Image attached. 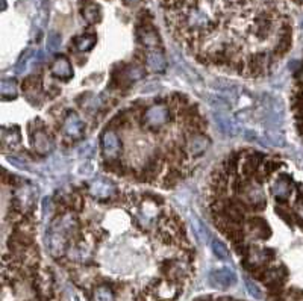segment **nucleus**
<instances>
[{"label": "nucleus", "instance_id": "b1692460", "mask_svg": "<svg viewBox=\"0 0 303 301\" xmlns=\"http://www.w3.org/2000/svg\"><path fill=\"white\" fill-rule=\"evenodd\" d=\"M194 232H196V234L200 239H203L206 236V229H205V226L200 223V220H197V218H194Z\"/></svg>", "mask_w": 303, "mask_h": 301}, {"label": "nucleus", "instance_id": "4be33fe9", "mask_svg": "<svg viewBox=\"0 0 303 301\" xmlns=\"http://www.w3.org/2000/svg\"><path fill=\"white\" fill-rule=\"evenodd\" d=\"M61 46V35L58 32H50L47 36V49L50 52H55Z\"/></svg>", "mask_w": 303, "mask_h": 301}, {"label": "nucleus", "instance_id": "f257e3e1", "mask_svg": "<svg viewBox=\"0 0 303 301\" xmlns=\"http://www.w3.org/2000/svg\"><path fill=\"white\" fill-rule=\"evenodd\" d=\"M239 199L244 204L255 210H262L267 206V197L259 182L256 180H243L236 182Z\"/></svg>", "mask_w": 303, "mask_h": 301}, {"label": "nucleus", "instance_id": "393cba45", "mask_svg": "<svg viewBox=\"0 0 303 301\" xmlns=\"http://www.w3.org/2000/svg\"><path fill=\"white\" fill-rule=\"evenodd\" d=\"M296 212H297V215L302 218V221H303V203H300V204L297 206V210H296Z\"/></svg>", "mask_w": 303, "mask_h": 301}, {"label": "nucleus", "instance_id": "5701e85b", "mask_svg": "<svg viewBox=\"0 0 303 301\" xmlns=\"http://www.w3.org/2000/svg\"><path fill=\"white\" fill-rule=\"evenodd\" d=\"M244 283H246V288H247V291H249V294L253 297V298H256V300H261L262 298V292H261V289L250 280V278H246L244 280Z\"/></svg>", "mask_w": 303, "mask_h": 301}, {"label": "nucleus", "instance_id": "a211bd4d", "mask_svg": "<svg viewBox=\"0 0 303 301\" xmlns=\"http://www.w3.org/2000/svg\"><path fill=\"white\" fill-rule=\"evenodd\" d=\"M17 97V83L14 80H3L2 82V99L11 100Z\"/></svg>", "mask_w": 303, "mask_h": 301}, {"label": "nucleus", "instance_id": "1a4fd4ad", "mask_svg": "<svg viewBox=\"0 0 303 301\" xmlns=\"http://www.w3.org/2000/svg\"><path fill=\"white\" fill-rule=\"evenodd\" d=\"M291 191H293V182L287 176H282L271 183V194L274 196L276 200L287 201L291 196Z\"/></svg>", "mask_w": 303, "mask_h": 301}, {"label": "nucleus", "instance_id": "f03ea898", "mask_svg": "<svg viewBox=\"0 0 303 301\" xmlns=\"http://www.w3.org/2000/svg\"><path fill=\"white\" fill-rule=\"evenodd\" d=\"M171 121V111L167 104H152L141 114V124L150 131H161Z\"/></svg>", "mask_w": 303, "mask_h": 301}, {"label": "nucleus", "instance_id": "0eeeda50", "mask_svg": "<svg viewBox=\"0 0 303 301\" xmlns=\"http://www.w3.org/2000/svg\"><path fill=\"white\" fill-rule=\"evenodd\" d=\"M246 230H247V234L253 239H267L271 234L269 224L261 217H253L252 220H249Z\"/></svg>", "mask_w": 303, "mask_h": 301}, {"label": "nucleus", "instance_id": "412c9836", "mask_svg": "<svg viewBox=\"0 0 303 301\" xmlns=\"http://www.w3.org/2000/svg\"><path fill=\"white\" fill-rule=\"evenodd\" d=\"M94 301H115L114 300V294L108 286H99L94 291Z\"/></svg>", "mask_w": 303, "mask_h": 301}, {"label": "nucleus", "instance_id": "2eb2a0df", "mask_svg": "<svg viewBox=\"0 0 303 301\" xmlns=\"http://www.w3.org/2000/svg\"><path fill=\"white\" fill-rule=\"evenodd\" d=\"M146 74L144 68L139 67V66H132V67H128L123 70L122 76H123V80L122 82H128V83H132V82H136L139 79H143Z\"/></svg>", "mask_w": 303, "mask_h": 301}, {"label": "nucleus", "instance_id": "4468645a", "mask_svg": "<svg viewBox=\"0 0 303 301\" xmlns=\"http://www.w3.org/2000/svg\"><path fill=\"white\" fill-rule=\"evenodd\" d=\"M215 121H217V124H218V127H220V132H223V134L226 135H231V136H234V135L238 134V127H236V124L229 118V117H226V115H221V114H217V117H215Z\"/></svg>", "mask_w": 303, "mask_h": 301}, {"label": "nucleus", "instance_id": "ddd939ff", "mask_svg": "<svg viewBox=\"0 0 303 301\" xmlns=\"http://www.w3.org/2000/svg\"><path fill=\"white\" fill-rule=\"evenodd\" d=\"M139 41L143 42V46L147 50H155L159 47V36L155 32V29L152 28H144L139 32Z\"/></svg>", "mask_w": 303, "mask_h": 301}, {"label": "nucleus", "instance_id": "9b49d317", "mask_svg": "<svg viewBox=\"0 0 303 301\" xmlns=\"http://www.w3.org/2000/svg\"><path fill=\"white\" fill-rule=\"evenodd\" d=\"M146 67L152 71H164L167 67V61L163 55L161 50L155 49V50H147L146 53Z\"/></svg>", "mask_w": 303, "mask_h": 301}, {"label": "nucleus", "instance_id": "9d476101", "mask_svg": "<svg viewBox=\"0 0 303 301\" xmlns=\"http://www.w3.org/2000/svg\"><path fill=\"white\" fill-rule=\"evenodd\" d=\"M50 71L56 79H61V80H68L73 77V67L70 64V61L64 56H59L55 59V62L50 67Z\"/></svg>", "mask_w": 303, "mask_h": 301}, {"label": "nucleus", "instance_id": "dca6fc26", "mask_svg": "<svg viewBox=\"0 0 303 301\" xmlns=\"http://www.w3.org/2000/svg\"><path fill=\"white\" fill-rule=\"evenodd\" d=\"M96 44V36L94 35H84L74 39V47L79 52H88L94 47Z\"/></svg>", "mask_w": 303, "mask_h": 301}, {"label": "nucleus", "instance_id": "a878e982", "mask_svg": "<svg viewBox=\"0 0 303 301\" xmlns=\"http://www.w3.org/2000/svg\"><path fill=\"white\" fill-rule=\"evenodd\" d=\"M122 2H123L125 5H128V6H131V5H136V3H138L139 0H122Z\"/></svg>", "mask_w": 303, "mask_h": 301}, {"label": "nucleus", "instance_id": "39448f33", "mask_svg": "<svg viewBox=\"0 0 303 301\" xmlns=\"http://www.w3.org/2000/svg\"><path fill=\"white\" fill-rule=\"evenodd\" d=\"M117 192L115 185L108 179H97L90 185V194L99 201H108Z\"/></svg>", "mask_w": 303, "mask_h": 301}, {"label": "nucleus", "instance_id": "423d86ee", "mask_svg": "<svg viewBox=\"0 0 303 301\" xmlns=\"http://www.w3.org/2000/svg\"><path fill=\"white\" fill-rule=\"evenodd\" d=\"M209 144H211L209 138L205 136L203 134H200V132H197V131L188 135V138H187V141H185L187 152H188L190 155H193V156H199V155L205 153V152L208 150Z\"/></svg>", "mask_w": 303, "mask_h": 301}, {"label": "nucleus", "instance_id": "6ab92c4d", "mask_svg": "<svg viewBox=\"0 0 303 301\" xmlns=\"http://www.w3.org/2000/svg\"><path fill=\"white\" fill-rule=\"evenodd\" d=\"M211 247H212L214 254H215L218 259H221V261H228V259H229V250H228V247H226L220 239L214 238V239L211 241Z\"/></svg>", "mask_w": 303, "mask_h": 301}, {"label": "nucleus", "instance_id": "7ed1b4c3", "mask_svg": "<svg viewBox=\"0 0 303 301\" xmlns=\"http://www.w3.org/2000/svg\"><path fill=\"white\" fill-rule=\"evenodd\" d=\"M100 144L102 153H103L105 159L115 161V159L120 158V155H122V139L115 131H112V129L105 131L102 135Z\"/></svg>", "mask_w": 303, "mask_h": 301}, {"label": "nucleus", "instance_id": "f3484780", "mask_svg": "<svg viewBox=\"0 0 303 301\" xmlns=\"http://www.w3.org/2000/svg\"><path fill=\"white\" fill-rule=\"evenodd\" d=\"M82 15H84V18H85L88 23H96V22H99V20H100V15H102L100 8H99L97 5L91 3V5H88V6H85V8H84Z\"/></svg>", "mask_w": 303, "mask_h": 301}, {"label": "nucleus", "instance_id": "20e7f679", "mask_svg": "<svg viewBox=\"0 0 303 301\" xmlns=\"http://www.w3.org/2000/svg\"><path fill=\"white\" fill-rule=\"evenodd\" d=\"M209 283L217 289H228L236 283V274L229 268L214 269L209 274Z\"/></svg>", "mask_w": 303, "mask_h": 301}, {"label": "nucleus", "instance_id": "f8f14e48", "mask_svg": "<svg viewBox=\"0 0 303 301\" xmlns=\"http://www.w3.org/2000/svg\"><path fill=\"white\" fill-rule=\"evenodd\" d=\"M32 144H34V150L39 155H46V153H50L53 150V141L44 131H36L35 132Z\"/></svg>", "mask_w": 303, "mask_h": 301}, {"label": "nucleus", "instance_id": "aec40b11", "mask_svg": "<svg viewBox=\"0 0 303 301\" xmlns=\"http://www.w3.org/2000/svg\"><path fill=\"white\" fill-rule=\"evenodd\" d=\"M2 139H3V145L9 144V145H15L22 141V134L18 129H11V131H3L2 134Z\"/></svg>", "mask_w": 303, "mask_h": 301}, {"label": "nucleus", "instance_id": "6e6552de", "mask_svg": "<svg viewBox=\"0 0 303 301\" xmlns=\"http://www.w3.org/2000/svg\"><path fill=\"white\" fill-rule=\"evenodd\" d=\"M63 132L66 136L74 139V138H80L82 132H84V123L79 118L77 114L74 112H68L67 117L63 121Z\"/></svg>", "mask_w": 303, "mask_h": 301}]
</instances>
